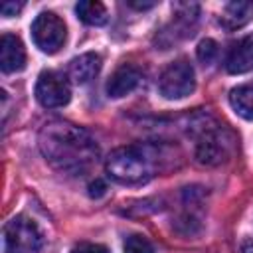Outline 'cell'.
<instances>
[{
  "label": "cell",
  "mask_w": 253,
  "mask_h": 253,
  "mask_svg": "<svg viewBox=\"0 0 253 253\" xmlns=\"http://www.w3.org/2000/svg\"><path fill=\"white\" fill-rule=\"evenodd\" d=\"M38 144L51 166L69 174H83L99 156L95 138L85 128L63 121L45 125L40 130Z\"/></svg>",
  "instance_id": "cell-1"
},
{
  "label": "cell",
  "mask_w": 253,
  "mask_h": 253,
  "mask_svg": "<svg viewBox=\"0 0 253 253\" xmlns=\"http://www.w3.org/2000/svg\"><path fill=\"white\" fill-rule=\"evenodd\" d=\"M107 174L119 184H142L152 178L154 162L146 148L142 146H121L115 148L107 162Z\"/></svg>",
  "instance_id": "cell-2"
},
{
  "label": "cell",
  "mask_w": 253,
  "mask_h": 253,
  "mask_svg": "<svg viewBox=\"0 0 253 253\" xmlns=\"http://www.w3.org/2000/svg\"><path fill=\"white\" fill-rule=\"evenodd\" d=\"M4 253H38L43 237L38 223L26 215H16L2 229Z\"/></svg>",
  "instance_id": "cell-3"
},
{
  "label": "cell",
  "mask_w": 253,
  "mask_h": 253,
  "mask_svg": "<svg viewBox=\"0 0 253 253\" xmlns=\"http://www.w3.org/2000/svg\"><path fill=\"white\" fill-rule=\"evenodd\" d=\"M196 89V73L194 67L186 59H176L164 67L158 79V91L164 99H184L192 95Z\"/></svg>",
  "instance_id": "cell-4"
},
{
  "label": "cell",
  "mask_w": 253,
  "mask_h": 253,
  "mask_svg": "<svg viewBox=\"0 0 253 253\" xmlns=\"http://www.w3.org/2000/svg\"><path fill=\"white\" fill-rule=\"evenodd\" d=\"M67 38L65 22L53 12H42L32 22V40L43 53H55L63 47Z\"/></svg>",
  "instance_id": "cell-5"
},
{
  "label": "cell",
  "mask_w": 253,
  "mask_h": 253,
  "mask_svg": "<svg viewBox=\"0 0 253 253\" xmlns=\"http://www.w3.org/2000/svg\"><path fill=\"white\" fill-rule=\"evenodd\" d=\"M36 99L45 109H57L69 103L71 87L63 73L59 71H42L36 81Z\"/></svg>",
  "instance_id": "cell-6"
},
{
  "label": "cell",
  "mask_w": 253,
  "mask_h": 253,
  "mask_svg": "<svg viewBox=\"0 0 253 253\" xmlns=\"http://www.w3.org/2000/svg\"><path fill=\"white\" fill-rule=\"evenodd\" d=\"M229 148H231V140L225 138L219 130H204L198 142L196 156H198V162L215 166V164H221L229 156Z\"/></svg>",
  "instance_id": "cell-7"
},
{
  "label": "cell",
  "mask_w": 253,
  "mask_h": 253,
  "mask_svg": "<svg viewBox=\"0 0 253 253\" xmlns=\"http://www.w3.org/2000/svg\"><path fill=\"white\" fill-rule=\"evenodd\" d=\"M140 79H142V73H140V69L136 65L123 63L109 77V81H107V95L113 97V99H121V97L128 95L130 91H134L136 85L140 83Z\"/></svg>",
  "instance_id": "cell-8"
},
{
  "label": "cell",
  "mask_w": 253,
  "mask_h": 253,
  "mask_svg": "<svg viewBox=\"0 0 253 253\" xmlns=\"http://www.w3.org/2000/svg\"><path fill=\"white\" fill-rule=\"evenodd\" d=\"M26 65V49L18 36L2 34L0 38V67L4 73H16Z\"/></svg>",
  "instance_id": "cell-9"
},
{
  "label": "cell",
  "mask_w": 253,
  "mask_h": 253,
  "mask_svg": "<svg viewBox=\"0 0 253 253\" xmlns=\"http://www.w3.org/2000/svg\"><path fill=\"white\" fill-rule=\"evenodd\" d=\"M225 67L229 73L239 75L253 69V34L241 38L227 53Z\"/></svg>",
  "instance_id": "cell-10"
},
{
  "label": "cell",
  "mask_w": 253,
  "mask_h": 253,
  "mask_svg": "<svg viewBox=\"0 0 253 253\" xmlns=\"http://www.w3.org/2000/svg\"><path fill=\"white\" fill-rule=\"evenodd\" d=\"M99 71H101V55L93 53V51H87V53H81L79 57H73L69 61L67 75L73 83L83 85V83L91 81Z\"/></svg>",
  "instance_id": "cell-11"
},
{
  "label": "cell",
  "mask_w": 253,
  "mask_h": 253,
  "mask_svg": "<svg viewBox=\"0 0 253 253\" xmlns=\"http://www.w3.org/2000/svg\"><path fill=\"white\" fill-rule=\"evenodd\" d=\"M253 20V2H245V0H235L225 4L219 24L225 30H239L243 26H247Z\"/></svg>",
  "instance_id": "cell-12"
},
{
  "label": "cell",
  "mask_w": 253,
  "mask_h": 253,
  "mask_svg": "<svg viewBox=\"0 0 253 253\" xmlns=\"http://www.w3.org/2000/svg\"><path fill=\"white\" fill-rule=\"evenodd\" d=\"M231 109L245 121H253V83L239 85L229 93Z\"/></svg>",
  "instance_id": "cell-13"
},
{
  "label": "cell",
  "mask_w": 253,
  "mask_h": 253,
  "mask_svg": "<svg viewBox=\"0 0 253 253\" xmlns=\"http://www.w3.org/2000/svg\"><path fill=\"white\" fill-rule=\"evenodd\" d=\"M75 14L87 26H103L109 20V14H107L105 4L103 2H97V0H81L75 6Z\"/></svg>",
  "instance_id": "cell-14"
},
{
  "label": "cell",
  "mask_w": 253,
  "mask_h": 253,
  "mask_svg": "<svg viewBox=\"0 0 253 253\" xmlns=\"http://www.w3.org/2000/svg\"><path fill=\"white\" fill-rule=\"evenodd\" d=\"M123 251L125 253H154V247H152V243L146 237H142V235H130V237H126Z\"/></svg>",
  "instance_id": "cell-15"
},
{
  "label": "cell",
  "mask_w": 253,
  "mask_h": 253,
  "mask_svg": "<svg viewBox=\"0 0 253 253\" xmlns=\"http://www.w3.org/2000/svg\"><path fill=\"white\" fill-rule=\"evenodd\" d=\"M217 51H219L217 43H215L213 40H210V38L202 40V42L198 43V49H196L198 59H200L204 65H210V63H211V61L217 57Z\"/></svg>",
  "instance_id": "cell-16"
},
{
  "label": "cell",
  "mask_w": 253,
  "mask_h": 253,
  "mask_svg": "<svg viewBox=\"0 0 253 253\" xmlns=\"http://www.w3.org/2000/svg\"><path fill=\"white\" fill-rule=\"evenodd\" d=\"M71 253H109V249L101 243H79L71 249Z\"/></svg>",
  "instance_id": "cell-17"
},
{
  "label": "cell",
  "mask_w": 253,
  "mask_h": 253,
  "mask_svg": "<svg viewBox=\"0 0 253 253\" xmlns=\"http://www.w3.org/2000/svg\"><path fill=\"white\" fill-rule=\"evenodd\" d=\"M105 190H107V188H105V184H103L101 180H95V182L89 184V196H91V198H101V196L105 194Z\"/></svg>",
  "instance_id": "cell-18"
},
{
  "label": "cell",
  "mask_w": 253,
  "mask_h": 253,
  "mask_svg": "<svg viewBox=\"0 0 253 253\" xmlns=\"http://www.w3.org/2000/svg\"><path fill=\"white\" fill-rule=\"evenodd\" d=\"M22 4H16V2H4L2 4V14L4 16H16V12H20Z\"/></svg>",
  "instance_id": "cell-19"
},
{
  "label": "cell",
  "mask_w": 253,
  "mask_h": 253,
  "mask_svg": "<svg viewBox=\"0 0 253 253\" xmlns=\"http://www.w3.org/2000/svg\"><path fill=\"white\" fill-rule=\"evenodd\" d=\"M128 6L138 8V10H146V8H152V6H154V2H128Z\"/></svg>",
  "instance_id": "cell-20"
}]
</instances>
